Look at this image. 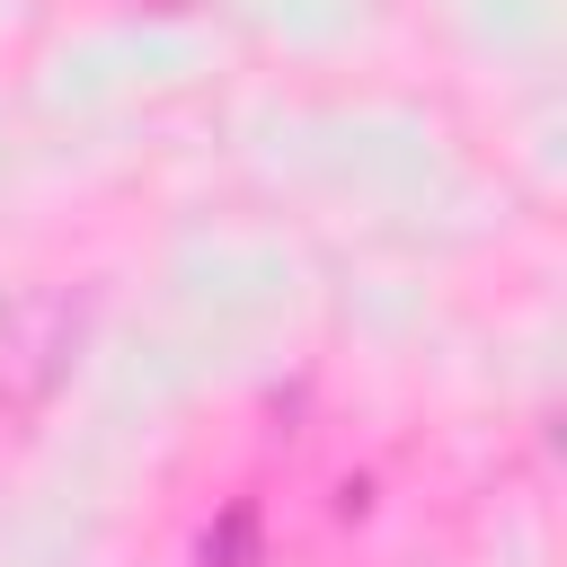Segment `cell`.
Segmentation results:
<instances>
[{
  "label": "cell",
  "mask_w": 567,
  "mask_h": 567,
  "mask_svg": "<svg viewBox=\"0 0 567 567\" xmlns=\"http://www.w3.org/2000/svg\"><path fill=\"white\" fill-rule=\"evenodd\" d=\"M89 337V292L80 284H27L0 301V434L35 425L53 408V390L71 381Z\"/></svg>",
  "instance_id": "6da1fadb"
},
{
  "label": "cell",
  "mask_w": 567,
  "mask_h": 567,
  "mask_svg": "<svg viewBox=\"0 0 567 567\" xmlns=\"http://www.w3.org/2000/svg\"><path fill=\"white\" fill-rule=\"evenodd\" d=\"M204 567H257V514L230 505L213 532H204Z\"/></svg>",
  "instance_id": "7a4b0ae2"
}]
</instances>
